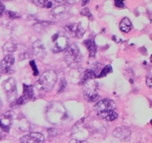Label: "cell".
I'll use <instances>...</instances> for the list:
<instances>
[{"label":"cell","instance_id":"6da1fadb","mask_svg":"<svg viewBox=\"0 0 152 143\" xmlns=\"http://www.w3.org/2000/svg\"><path fill=\"white\" fill-rule=\"evenodd\" d=\"M57 76L54 71H47L42 74L35 83L37 90L43 92H49L53 90L56 83Z\"/></svg>","mask_w":152,"mask_h":143},{"label":"cell","instance_id":"7a4b0ae2","mask_svg":"<svg viewBox=\"0 0 152 143\" xmlns=\"http://www.w3.org/2000/svg\"><path fill=\"white\" fill-rule=\"evenodd\" d=\"M50 48L54 53L66 51L69 46V40L67 35L62 31L54 33L50 39Z\"/></svg>","mask_w":152,"mask_h":143},{"label":"cell","instance_id":"3957f363","mask_svg":"<svg viewBox=\"0 0 152 143\" xmlns=\"http://www.w3.org/2000/svg\"><path fill=\"white\" fill-rule=\"evenodd\" d=\"M64 59L69 67L72 68L78 67L82 60V55L78 46L75 43L69 45L65 52Z\"/></svg>","mask_w":152,"mask_h":143},{"label":"cell","instance_id":"277c9868","mask_svg":"<svg viewBox=\"0 0 152 143\" xmlns=\"http://www.w3.org/2000/svg\"><path fill=\"white\" fill-rule=\"evenodd\" d=\"M97 89H98V84L94 79L88 80L84 84V97H85V98L88 102H97L100 98V95H99L98 92H97Z\"/></svg>","mask_w":152,"mask_h":143},{"label":"cell","instance_id":"5b68a950","mask_svg":"<svg viewBox=\"0 0 152 143\" xmlns=\"http://www.w3.org/2000/svg\"><path fill=\"white\" fill-rule=\"evenodd\" d=\"M2 87L5 90L9 102L12 104L17 100L18 92L16 80L14 77H9L2 83Z\"/></svg>","mask_w":152,"mask_h":143},{"label":"cell","instance_id":"8992f818","mask_svg":"<svg viewBox=\"0 0 152 143\" xmlns=\"http://www.w3.org/2000/svg\"><path fill=\"white\" fill-rule=\"evenodd\" d=\"M63 28L66 32V34H68L70 37H72V38H82L85 33V30L81 26L80 23H72V24H66Z\"/></svg>","mask_w":152,"mask_h":143},{"label":"cell","instance_id":"52a82bcc","mask_svg":"<svg viewBox=\"0 0 152 143\" xmlns=\"http://www.w3.org/2000/svg\"><path fill=\"white\" fill-rule=\"evenodd\" d=\"M94 110L97 114L107 112L116 109V104L110 98H104L98 101L94 105Z\"/></svg>","mask_w":152,"mask_h":143},{"label":"cell","instance_id":"ba28073f","mask_svg":"<svg viewBox=\"0 0 152 143\" xmlns=\"http://www.w3.org/2000/svg\"><path fill=\"white\" fill-rule=\"evenodd\" d=\"M34 98V92L33 86L31 85L24 84V91H23V95L17 100L12 104H11L12 106L13 105H22L24 104L27 103L29 101L32 100Z\"/></svg>","mask_w":152,"mask_h":143},{"label":"cell","instance_id":"9c48e42d","mask_svg":"<svg viewBox=\"0 0 152 143\" xmlns=\"http://www.w3.org/2000/svg\"><path fill=\"white\" fill-rule=\"evenodd\" d=\"M15 57L12 55H7L0 62V72L5 74H12L15 72L13 68Z\"/></svg>","mask_w":152,"mask_h":143},{"label":"cell","instance_id":"30bf717a","mask_svg":"<svg viewBox=\"0 0 152 143\" xmlns=\"http://www.w3.org/2000/svg\"><path fill=\"white\" fill-rule=\"evenodd\" d=\"M70 14V9L66 5H59L53 8L50 12V17L54 20L66 19L69 16Z\"/></svg>","mask_w":152,"mask_h":143},{"label":"cell","instance_id":"8fae6325","mask_svg":"<svg viewBox=\"0 0 152 143\" xmlns=\"http://www.w3.org/2000/svg\"><path fill=\"white\" fill-rule=\"evenodd\" d=\"M113 135L119 139L123 140V141H129L131 138L132 132L131 129L127 126H118L113 130Z\"/></svg>","mask_w":152,"mask_h":143},{"label":"cell","instance_id":"7c38bea8","mask_svg":"<svg viewBox=\"0 0 152 143\" xmlns=\"http://www.w3.org/2000/svg\"><path fill=\"white\" fill-rule=\"evenodd\" d=\"M20 141L21 143H42L44 141V136L40 133H31L23 136Z\"/></svg>","mask_w":152,"mask_h":143},{"label":"cell","instance_id":"4fadbf2b","mask_svg":"<svg viewBox=\"0 0 152 143\" xmlns=\"http://www.w3.org/2000/svg\"><path fill=\"white\" fill-rule=\"evenodd\" d=\"M12 123V115L9 111L0 117V125L4 133H9Z\"/></svg>","mask_w":152,"mask_h":143},{"label":"cell","instance_id":"5bb4252c","mask_svg":"<svg viewBox=\"0 0 152 143\" xmlns=\"http://www.w3.org/2000/svg\"><path fill=\"white\" fill-rule=\"evenodd\" d=\"M32 52L38 58H43L46 55L45 47L40 40H37L32 45Z\"/></svg>","mask_w":152,"mask_h":143},{"label":"cell","instance_id":"9a60e30c","mask_svg":"<svg viewBox=\"0 0 152 143\" xmlns=\"http://www.w3.org/2000/svg\"><path fill=\"white\" fill-rule=\"evenodd\" d=\"M84 45L85 46V47L88 50L90 57H95L96 53H97V45H96L94 40L93 38H91L85 40L84 41Z\"/></svg>","mask_w":152,"mask_h":143},{"label":"cell","instance_id":"2e32d148","mask_svg":"<svg viewBox=\"0 0 152 143\" xmlns=\"http://www.w3.org/2000/svg\"><path fill=\"white\" fill-rule=\"evenodd\" d=\"M97 116L101 119L104 120V121H113L117 119L119 115L115 110H110V111H107V112L97 114Z\"/></svg>","mask_w":152,"mask_h":143},{"label":"cell","instance_id":"e0dca14e","mask_svg":"<svg viewBox=\"0 0 152 143\" xmlns=\"http://www.w3.org/2000/svg\"><path fill=\"white\" fill-rule=\"evenodd\" d=\"M119 29L123 33H129L132 29V24L128 17H124L119 24Z\"/></svg>","mask_w":152,"mask_h":143},{"label":"cell","instance_id":"ac0fdd59","mask_svg":"<svg viewBox=\"0 0 152 143\" xmlns=\"http://www.w3.org/2000/svg\"><path fill=\"white\" fill-rule=\"evenodd\" d=\"M96 77V73L92 69H87L82 74L81 82L79 83L80 85H84L88 80L93 79V78Z\"/></svg>","mask_w":152,"mask_h":143},{"label":"cell","instance_id":"d6986e66","mask_svg":"<svg viewBox=\"0 0 152 143\" xmlns=\"http://www.w3.org/2000/svg\"><path fill=\"white\" fill-rule=\"evenodd\" d=\"M34 4L42 9H50L53 6V3L48 0H40V1H32Z\"/></svg>","mask_w":152,"mask_h":143},{"label":"cell","instance_id":"ffe728a7","mask_svg":"<svg viewBox=\"0 0 152 143\" xmlns=\"http://www.w3.org/2000/svg\"><path fill=\"white\" fill-rule=\"evenodd\" d=\"M18 45L15 44L13 42H8L4 45L3 46V51L5 52H8V55H9L10 53H12V52H15L17 50Z\"/></svg>","mask_w":152,"mask_h":143},{"label":"cell","instance_id":"44dd1931","mask_svg":"<svg viewBox=\"0 0 152 143\" xmlns=\"http://www.w3.org/2000/svg\"><path fill=\"white\" fill-rule=\"evenodd\" d=\"M113 71V68L111 67V65H107L104 67L101 71V72L100 73L99 76H97V77H106L107 74H110Z\"/></svg>","mask_w":152,"mask_h":143},{"label":"cell","instance_id":"7402d4cb","mask_svg":"<svg viewBox=\"0 0 152 143\" xmlns=\"http://www.w3.org/2000/svg\"><path fill=\"white\" fill-rule=\"evenodd\" d=\"M66 80L64 77L61 78L60 82H59V90H58V93H62V92H64V90H66Z\"/></svg>","mask_w":152,"mask_h":143},{"label":"cell","instance_id":"603a6c76","mask_svg":"<svg viewBox=\"0 0 152 143\" xmlns=\"http://www.w3.org/2000/svg\"><path fill=\"white\" fill-rule=\"evenodd\" d=\"M81 14L83 16H86L87 17H88V18L91 20L93 19V16H92L90 10H89L88 8H85V9H82V10L81 11Z\"/></svg>","mask_w":152,"mask_h":143},{"label":"cell","instance_id":"cb8c5ba5","mask_svg":"<svg viewBox=\"0 0 152 143\" xmlns=\"http://www.w3.org/2000/svg\"><path fill=\"white\" fill-rule=\"evenodd\" d=\"M6 14H7L8 17L12 20L18 19V18H20V17H21V16L19 15L18 13H16V12H11V11L6 12Z\"/></svg>","mask_w":152,"mask_h":143},{"label":"cell","instance_id":"d4e9b609","mask_svg":"<svg viewBox=\"0 0 152 143\" xmlns=\"http://www.w3.org/2000/svg\"><path fill=\"white\" fill-rule=\"evenodd\" d=\"M114 4H115V6L116 8H119V9H123L125 7L124 2L122 0H115Z\"/></svg>","mask_w":152,"mask_h":143},{"label":"cell","instance_id":"484cf974","mask_svg":"<svg viewBox=\"0 0 152 143\" xmlns=\"http://www.w3.org/2000/svg\"><path fill=\"white\" fill-rule=\"evenodd\" d=\"M146 83H147V86H148L149 88H151V73H149V74H147V76H146Z\"/></svg>","mask_w":152,"mask_h":143},{"label":"cell","instance_id":"4316f807","mask_svg":"<svg viewBox=\"0 0 152 143\" xmlns=\"http://www.w3.org/2000/svg\"><path fill=\"white\" fill-rule=\"evenodd\" d=\"M30 64H31V67H33V71H35L34 75V76H37V75L38 74V71L37 70V67H36V64H35V61H30Z\"/></svg>","mask_w":152,"mask_h":143},{"label":"cell","instance_id":"83f0119b","mask_svg":"<svg viewBox=\"0 0 152 143\" xmlns=\"http://www.w3.org/2000/svg\"><path fill=\"white\" fill-rule=\"evenodd\" d=\"M4 12H5V5H4V4L0 1V17L3 15Z\"/></svg>","mask_w":152,"mask_h":143},{"label":"cell","instance_id":"f1b7e54d","mask_svg":"<svg viewBox=\"0 0 152 143\" xmlns=\"http://www.w3.org/2000/svg\"><path fill=\"white\" fill-rule=\"evenodd\" d=\"M69 143H88L86 141H82V140L78 139H72L70 140Z\"/></svg>","mask_w":152,"mask_h":143},{"label":"cell","instance_id":"f546056e","mask_svg":"<svg viewBox=\"0 0 152 143\" xmlns=\"http://www.w3.org/2000/svg\"><path fill=\"white\" fill-rule=\"evenodd\" d=\"M3 132L2 130H0V140H2V139L4 138V135H3Z\"/></svg>","mask_w":152,"mask_h":143},{"label":"cell","instance_id":"4dcf8cb0","mask_svg":"<svg viewBox=\"0 0 152 143\" xmlns=\"http://www.w3.org/2000/svg\"><path fill=\"white\" fill-rule=\"evenodd\" d=\"M89 2H90V1H83V3H81V5H86V4H88V3H89Z\"/></svg>","mask_w":152,"mask_h":143},{"label":"cell","instance_id":"1f68e13d","mask_svg":"<svg viewBox=\"0 0 152 143\" xmlns=\"http://www.w3.org/2000/svg\"><path fill=\"white\" fill-rule=\"evenodd\" d=\"M2 102H1V100H0V108H2Z\"/></svg>","mask_w":152,"mask_h":143},{"label":"cell","instance_id":"d6a6232c","mask_svg":"<svg viewBox=\"0 0 152 143\" xmlns=\"http://www.w3.org/2000/svg\"><path fill=\"white\" fill-rule=\"evenodd\" d=\"M0 77H1V76H0Z\"/></svg>","mask_w":152,"mask_h":143}]
</instances>
